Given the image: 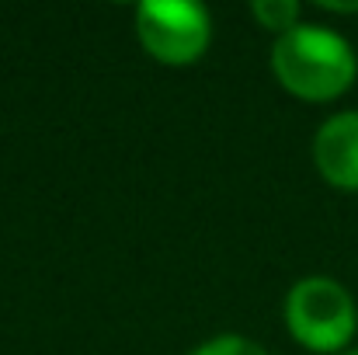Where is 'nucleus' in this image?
<instances>
[{"label": "nucleus", "mask_w": 358, "mask_h": 355, "mask_svg": "<svg viewBox=\"0 0 358 355\" xmlns=\"http://www.w3.org/2000/svg\"><path fill=\"white\" fill-rule=\"evenodd\" d=\"M341 355H358V349H345V352H341Z\"/></svg>", "instance_id": "6e6552de"}, {"label": "nucleus", "mask_w": 358, "mask_h": 355, "mask_svg": "<svg viewBox=\"0 0 358 355\" xmlns=\"http://www.w3.org/2000/svg\"><path fill=\"white\" fill-rule=\"evenodd\" d=\"M282 317L292 342L317 355H341L358 331L355 296L331 275H306L292 282Z\"/></svg>", "instance_id": "f03ea898"}, {"label": "nucleus", "mask_w": 358, "mask_h": 355, "mask_svg": "<svg viewBox=\"0 0 358 355\" xmlns=\"http://www.w3.org/2000/svg\"><path fill=\"white\" fill-rule=\"evenodd\" d=\"M271 74L282 91L299 102L324 105L352 91L358 56L352 42L327 25L299 21L292 32L271 42Z\"/></svg>", "instance_id": "f257e3e1"}, {"label": "nucleus", "mask_w": 358, "mask_h": 355, "mask_svg": "<svg viewBox=\"0 0 358 355\" xmlns=\"http://www.w3.org/2000/svg\"><path fill=\"white\" fill-rule=\"evenodd\" d=\"M136 39L164 67H192L213 42V14L195 0H143L136 7Z\"/></svg>", "instance_id": "7ed1b4c3"}, {"label": "nucleus", "mask_w": 358, "mask_h": 355, "mask_svg": "<svg viewBox=\"0 0 358 355\" xmlns=\"http://www.w3.org/2000/svg\"><path fill=\"white\" fill-rule=\"evenodd\" d=\"M313 167L331 188L358 192V109L320 122L313 136Z\"/></svg>", "instance_id": "20e7f679"}, {"label": "nucleus", "mask_w": 358, "mask_h": 355, "mask_svg": "<svg viewBox=\"0 0 358 355\" xmlns=\"http://www.w3.org/2000/svg\"><path fill=\"white\" fill-rule=\"evenodd\" d=\"M188 355H268V349H261L257 342L243 338V335H216L202 345H195Z\"/></svg>", "instance_id": "423d86ee"}, {"label": "nucleus", "mask_w": 358, "mask_h": 355, "mask_svg": "<svg viewBox=\"0 0 358 355\" xmlns=\"http://www.w3.org/2000/svg\"><path fill=\"white\" fill-rule=\"evenodd\" d=\"M324 11H334V14H355L358 11V0L355 4H338V0H320Z\"/></svg>", "instance_id": "0eeeda50"}, {"label": "nucleus", "mask_w": 358, "mask_h": 355, "mask_svg": "<svg viewBox=\"0 0 358 355\" xmlns=\"http://www.w3.org/2000/svg\"><path fill=\"white\" fill-rule=\"evenodd\" d=\"M250 18H254L264 32H271V35L278 39V35L292 32V28L303 21V7H299L296 0H254V4H250Z\"/></svg>", "instance_id": "39448f33"}]
</instances>
